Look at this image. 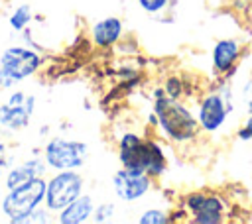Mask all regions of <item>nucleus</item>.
Wrapping results in <instances>:
<instances>
[{"label":"nucleus","mask_w":252,"mask_h":224,"mask_svg":"<svg viewBox=\"0 0 252 224\" xmlns=\"http://www.w3.org/2000/svg\"><path fill=\"white\" fill-rule=\"evenodd\" d=\"M150 120L156 124L159 134L173 145L193 143L201 134L195 110L187 106L181 98L167 96L161 86L152 90Z\"/></svg>","instance_id":"obj_1"},{"label":"nucleus","mask_w":252,"mask_h":224,"mask_svg":"<svg viewBox=\"0 0 252 224\" xmlns=\"http://www.w3.org/2000/svg\"><path fill=\"white\" fill-rule=\"evenodd\" d=\"M116 157L120 167L142 171L152 179H159L167 171V153L159 140L126 130L116 140Z\"/></svg>","instance_id":"obj_2"},{"label":"nucleus","mask_w":252,"mask_h":224,"mask_svg":"<svg viewBox=\"0 0 252 224\" xmlns=\"http://www.w3.org/2000/svg\"><path fill=\"white\" fill-rule=\"evenodd\" d=\"M234 112V96H232V88L222 83L220 84L203 92L195 104V116L199 122L201 132L205 134H219L226 122L228 116Z\"/></svg>","instance_id":"obj_3"},{"label":"nucleus","mask_w":252,"mask_h":224,"mask_svg":"<svg viewBox=\"0 0 252 224\" xmlns=\"http://www.w3.org/2000/svg\"><path fill=\"white\" fill-rule=\"evenodd\" d=\"M45 200V177L32 179L16 189L4 191L0 196V214L10 224H28L30 214L43 206Z\"/></svg>","instance_id":"obj_4"},{"label":"nucleus","mask_w":252,"mask_h":224,"mask_svg":"<svg viewBox=\"0 0 252 224\" xmlns=\"http://www.w3.org/2000/svg\"><path fill=\"white\" fill-rule=\"evenodd\" d=\"M43 65V57L30 45H10L0 53V88L8 90L33 77Z\"/></svg>","instance_id":"obj_5"},{"label":"nucleus","mask_w":252,"mask_h":224,"mask_svg":"<svg viewBox=\"0 0 252 224\" xmlns=\"http://www.w3.org/2000/svg\"><path fill=\"white\" fill-rule=\"evenodd\" d=\"M181 214L193 224H220L228 216V202L215 191H191L179 198Z\"/></svg>","instance_id":"obj_6"},{"label":"nucleus","mask_w":252,"mask_h":224,"mask_svg":"<svg viewBox=\"0 0 252 224\" xmlns=\"http://www.w3.org/2000/svg\"><path fill=\"white\" fill-rule=\"evenodd\" d=\"M89 143L83 140L75 138H65V136H51L43 149L41 155L49 167V171H67V169H81L87 159H89Z\"/></svg>","instance_id":"obj_7"},{"label":"nucleus","mask_w":252,"mask_h":224,"mask_svg":"<svg viewBox=\"0 0 252 224\" xmlns=\"http://www.w3.org/2000/svg\"><path fill=\"white\" fill-rule=\"evenodd\" d=\"M83 193H85V179L77 169L51 171V175L45 177V200H43V204L53 214H57L61 208H65L69 202H73Z\"/></svg>","instance_id":"obj_8"},{"label":"nucleus","mask_w":252,"mask_h":224,"mask_svg":"<svg viewBox=\"0 0 252 224\" xmlns=\"http://www.w3.org/2000/svg\"><path fill=\"white\" fill-rule=\"evenodd\" d=\"M112 191L116 195V198L124 204H134L138 200H142L144 196H148V193L154 187V179L142 171H132L126 167H118L112 173L110 179Z\"/></svg>","instance_id":"obj_9"},{"label":"nucleus","mask_w":252,"mask_h":224,"mask_svg":"<svg viewBox=\"0 0 252 224\" xmlns=\"http://www.w3.org/2000/svg\"><path fill=\"white\" fill-rule=\"evenodd\" d=\"M244 55V43L238 37H220L211 49V67L219 79H228Z\"/></svg>","instance_id":"obj_10"},{"label":"nucleus","mask_w":252,"mask_h":224,"mask_svg":"<svg viewBox=\"0 0 252 224\" xmlns=\"http://www.w3.org/2000/svg\"><path fill=\"white\" fill-rule=\"evenodd\" d=\"M49 171L45 159L41 153H33L30 157H26L24 161L20 163H14L6 173H4V179H2V187L4 191H10V189H16L32 179H37V177H45Z\"/></svg>","instance_id":"obj_11"},{"label":"nucleus","mask_w":252,"mask_h":224,"mask_svg":"<svg viewBox=\"0 0 252 224\" xmlns=\"http://www.w3.org/2000/svg\"><path fill=\"white\" fill-rule=\"evenodd\" d=\"M35 110V96L28 92L24 102H2L0 104V128L6 132H22L30 126Z\"/></svg>","instance_id":"obj_12"},{"label":"nucleus","mask_w":252,"mask_h":224,"mask_svg":"<svg viewBox=\"0 0 252 224\" xmlns=\"http://www.w3.org/2000/svg\"><path fill=\"white\" fill-rule=\"evenodd\" d=\"M124 37V22L118 16H104L91 26V41L98 49H112Z\"/></svg>","instance_id":"obj_13"},{"label":"nucleus","mask_w":252,"mask_h":224,"mask_svg":"<svg viewBox=\"0 0 252 224\" xmlns=\"http://www.w3.org/2000/svg\"><path fill=\"white\" fill-rule=\"evenodd\" d=\"M94 206H96V202H94L93 195L83 193L81 196H77L73 202H69L65 208H61L55 214V222H59V224H85V222H91Z\"/></svg>","instance_id":"obj_14"},{"label":"nucleus","mask_w":252,"mask_h":224,"mask_svg":"<svg viewBox=\"0 0 252 224\" xmlns=\"http://www.w3.org/2000/svg\"><path fill=\"white\" fill-rule=\"evenodd\" d=\"M32 20H33V10H32V6H30V4H20V6H16V8L8 14V28H10L12 31L20 33V31H24V29L32 24Z\"/></svg>","instance_id":"obj_15"},{"label":"nucleus","mask_w":252,"mask_h":224,"mask_svg":"<svg viewBox=\"0 0 252 224\" xmlns=\"http://www.w3.org/2000/svg\"><path fill=\"white\" fill-rule=\"evenodd\" d=\"M138 224H167V222H173L171 220V214L163 208H158V206H152V208H146L140 212V216L136 218Z\"/></svg>","instance_id":"obj_16"},{"label":"nucleus","mask_w":252,"mask_h":224,"mask_svg":"<svg viewBox=\"0 0 252 224\" xmlns=\"http://www.w3.org/2000/svg\"><path fill=\"white\" fill-rule=\"evenodd\" d=\"M161 88H163V92H165L167 96H171V98H181V100H183V98L187 96V84H185L183 79L177 77V75L165 77Z\"/></svg>","instance_id":"obj_17"},{"label":"nucleus","mask_w":252,"mask_h":224,"mask_svg":"<svg viewBox=\"0 0 252 224\" xmlns=\"http://www.w3.org/2000/svg\"><path fill=\"white\" fill-rule=\"evenodd\" d=\"M114 218H116V204L110 202V200H104V202H98L94 206L91 222H94V224H108Z\"/></svg>","instance_id":"obj_18"},{"label":"nucleus","mask_w":252,"mask_h":224,"mask_svg":"<svg viewBox=\"0 0 252 224\" xmlns=\"http://www.w3.org/2000/svg\"><path fill=\"white\" fill-rule=\"evenodd\" d=\"M136 4L148 16H161L173 6V0H136Z\"/></svg>","instance_id":"obj_19"},{"label":"nucleus","mask_w":252,"mask_h":224,"mask_svg":"<svg viewBox=\"0 0 252 224\" xmlns=\"http://www.w3.org/2000/svg\"><path fill=\"white\" fill-rule=\"evenodd\" d=\"M244 104H246V118L236 128V140L252 141V102H244Z\"/></svg>","instance_id":"obj_20"},{"label":"nucleus","mask_w":252,"mask_h":224,"mask_svg":"<svg viewBox=\"0 0 252 224\" xmlns=\"http://www.w3.org/2000/svg\"><path fill=\"white\" fill-rule=\"evenodd\" d=\"M12 165H14V157H12V153H10V145H8L4 140H0V175L4 177V173H6Z\"/></svg>","instance_id":"obj_21"},{"label":"nucleus","mask_w":252,"mask_h":224,"mask_svg":"<svg viewBox=\"0 0 252 224\" xmlns=\"http://www.w3.org/2000/svg\"><path fill=\"white\" fill-rule=\"evenodd\" d=\"M242 98H244V102H252V77L242 86Z\"/></svg>","instance_id":"obj_22"},{"label":"nucleus","mask_w":252,"mask_h":224,"mask_svg":"<svg viewBox=\"0 0 252 224\" xmlns=\"http://www.w3.org/2000/svg\"><path fill=\"white\" fill-rule=\"evenodd\" d=\"M219 2H232V0H219Z\"/></svg>","instance_id":"obj_23"},{"label":"nucleus","mask_w":252,"mask_h":224,"mask_svg":"<svg viewBox=\"0 0 252 224\" xmlns=\"http://www.w3.org/2000/svg\"><path fill=\"white\" fill-rule=\"evenodd\" d=\"M246 2H248V4H252V0H246Z\"/></svg>","instance_id":"obj_24"}]
</instances>
